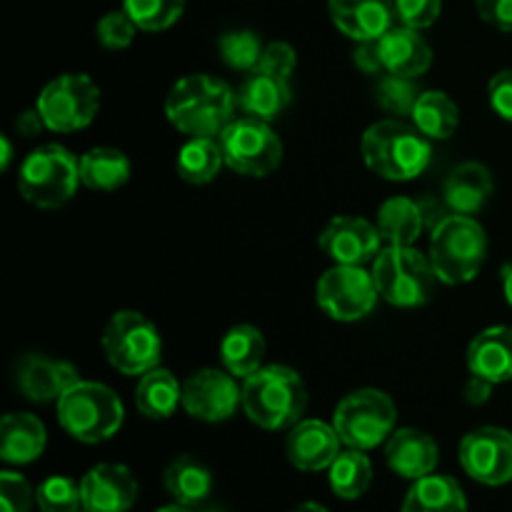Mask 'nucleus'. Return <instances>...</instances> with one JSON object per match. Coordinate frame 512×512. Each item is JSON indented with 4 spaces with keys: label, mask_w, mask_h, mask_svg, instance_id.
I'll return each mask as SVG.
<instances>
[{
    "label": "nucleus",
    "mask_w": 512,
    "mask_h": 512,
    "mask_svg": "<svg viewBox=\"0 0 512 512\" xmlns=\"http://www.w3.org/2000/svg\"><path fill=\"white\" fill-rule=\"evenodd\" d=\"M238 93L228 83L195 73L178 80L165 98V115L188 138H218L235 120Z\"/></svg>",
    "instance_id": "f257e3e1"
},
{
    "label": "nucleus",
    "mask_w": 512,
    "mask_h": 512,
    "mask_svg": "<svg viewBox=\"0 0 512 512\" xmlns=\"http://www.w3.org/2000/svg\"><path fill=\"white\" fill-rule=\"evenodd\" d=\"M360 150L365 165L375 175L393 183L418 178L433 158L430 140L413 123H403L400 118L378 120L370 125L360 140Z\"/></svg>",
    "instance_id": "f03ea898"
},
{
    "label": "nucleus",
    "mask_w": 512,
    "mask_h": 512,
    "mask_svg": "<svg viewBox=\"0 0 512 512\" xmlns=\"http://www.w3.org/2000/svg\"><path fill=\"white\" fill-rule=\"evenodd\" d=\"M240 405L258 428L285 430L300 423L308 408V390L288 365H265L243 380Z\"/></svg>",
    "instance_id": "7ed1b4c3"
},
{
    "label": "nucleus",
    "mask_w": 512,
    "mask_h": 512,
    "mask_svg": "<svg viewBox=\"0 0 512 512\" xmlns=\"http://www.w3.org/2000/svg\"><path fill=\"white\" fill-rule=\"evenodd\" d=\"M488 255V235L470 215L438 220L430 235V263L440 283L463 285L480 273Z\"/></svg>",
    "instance_id": "20e7f679"
},
{
    "label": "nucleus",
    "mask_w": 512,
    "mask_h": 512,
    "mask_svg": "<svg viewBox=\"0 0 512 512\" xmlns=\"http://www.w3.org/2000/svg\"><path fill=\"white\" fill-rule=\"evenodd\" d=\"M373 280L385 303L395 308H418L433 298L435 275L430 255L413 245H385L373 260Z\"/></svg>",
    "instance_id": "39448f33"
},
{
    "label": "nucleus",
    "mask_w": 512,
    "mask_h": 512,
    "mask_svg": "<svg viewBox=\"0 0 512 512\" xmlns=\"http://www.w3.org/2000/svg\"><path fill=\"white\" fill-rule=\"evenodd\" d=\"M123 418V403L108 385L80 380L58 400L60 428L80 443L95 445L110 440L123 425Z\"/></svg>",
    "instance_id": "423d86ee"
},
{
    "label": "nucleus",
    "mask_w": 512,
    "mask_h": 512,
    "mask_svg": "<svg viewBox=\"0 0 512 512\" xmlns=\"http://www.w3.org/2000/svg\"><path fill=\"white\" fill-rule=\"evenodd\" d=\"M78 183L80 160L58 143L40 145L20 165V195L35 208H60L73 198Z\"/></svg>",
    "instance_id": "0eeeda50"
},
{
    "label": "nucleus",
    "mask_w": 512,
    "mask_h": 512,
    "mask_svg": "<svg viewBox=\"0 0 512 512\" xmlns=\"http://www.w3.org/2000/svg\"><path fill=\"white\" fill-rule=\"evenodd\" d=\"M295 63H298V58L288 43L275 40V43L265 45L258 68L245 75L238 90V105L243 108V113L268 120V123L280 118V113L290 105V95H293L290 75H293Z\"/></svg>",
    "instance_id": "6e6552de"
},
{
    "label": "nucleus",
    "mask_w": 512,
    "mask_h": 512,
    "mask_svg": "<svg viewBox=\"0 0 512 512\" xmlns=\"http://www.w3.org/2000/svg\"><path fill=\"white\" fill-rule=\"evenodd\" d=\"M103 353L123 375H145L163 358V338L158 328L138 310H120L108 320L103 333Z\"/></svg>",
    "instance_id": "1a4fd4ad"
},
{
    "label": "nucleus",
    "mask_w": 512,
    "mask_h": 512,
    "mask_svg": "<svg viewBox=\"0 0 512 512\" xmlns=\"http://www.w3.org/2000/svg\"><path fill=\"white\" fill-rule=\"evenodd\" d=\"M398 410L383 390L363 388L345 395L333 413V428L343 445L353 450H373L395 433Z\"/></svg>",
    "instance_id": "9d476101"
},
{
    "label": "nucleus",
    "mask_w": 512,
    "mask_h": 512,
    "mask_svg": "<svg viewBox=\"0 0 512 512\" xmlns=\"http://www.w3.org/2000/svg\"><path fill=\"white\" fill-rule=\"evenodd\" d=\"M218 143L225 165L250 178H265L283 160V140L270 128L268 120L253 118V115L235 118L218 135Z\"/></svg>",
    "instance_id": "9b49d317"
},
{
    "label": "nucleus",
    "mask_w": 512,
    "mask_h": 512,
    "mask_svg": "<svg viewBox=\"0 0 512 512\" xmlns=\"http://www.w3.org/2000/svg\"><path fill=\"white\" fill-rule=\"evenodd\" d=\"M40 118L53 133H75L88 128L100 110V88L85 73H65L50 80L38 95Z\"/></svg>",
    "instance_id": "f8f14e48"
},
{
    "label": "nucleus",
    "mask_w": 512,
    "mask_h": 512,
    "mask_svg": "<svg viewBox=\"0 0 512 512\" xmlns=\"http://www.w3.org/2000/svg\"><path fill=\"white\" fill-rule=\"evenodd\" d=\"M380 293L373 273L363 265H335L325 270L315 288V300L320 308L340 323H355L373 313Z\"/></svg>",
    "instance_id": "ddd939ff"
},
{
    "label": "nucleus",
    "mask_w": 512,
    "mask_h": 512,
    "mask_svg": "<svg viewBox=\"0 0 512 512\" xmlns=\"http://www.w3.org/2000/svg\"><path fill=\"white\" fill-rule=\"evenodd\" d=\"M465 473L480 485H508L512 480V433L505 428H478L468 433L458 450Z\"/></svg>",
    "instance_id": "4468645a"
},
{
    "label": "nucleus",
    "mask_w": 512,
    "mask_h": 512,
    "mask_svg": "<svg viewBox=\"0 0 512 512\" xmlns=\"http://www.w3.org/2000/svg\"><path fill=\"white\" fill-rule=\"evenodd\" d=\"M243 388L228 370L205 368L183 383V408L190 418L203 423H223L233 418L240 405Z\"/></svg>",
    "instance_id": "2eb2a0df"
},
{
    "label": "nucleus",
    "mask_w": 512,
    "mask_h": 512,
    "mask_svg": "<svg viewBox=\"0 0 512 512\" xmlns=\"http://www.w3.org/2000/svg\"><path fill=\"white\" fill-rule=\"evenodd\" d=\"M320 248L335 265H365L380 253L378 228L365 218L338 215L320 233Z\"/></svg>",
    "instance_id": "dca6fc26"
},
{
    "label": "nucleus",
    "mask_w": 512,
    "mask_h": 512,
    "mask_svg": "<svg viewBox=\"0 0 512 512\" xmlns=\"http://www.w3.org/2000/svg\"><path fill=\"white\" fill-rule=\"evenodd\" d=\"M83 510L88 512H128L138 500V480L133 470L118 463H100L80 480Z\"/></svg>",
    "instance_id": "f3484780"
},
{
    "label": "nucleus",
    "mask_w": 512,
    "mask_h": 512,
    "mask_svg": "<svg viewBox=\"0 0 512 512\" xmlns=\"http://www.w3.org/2000/svg\"><path fill=\"white\" fill-rule=\"evenodd\" d=\"M80 383L75 365L65 360H50L45 355H23L15 363V385L33 403H53Z\"/></svg>",
    "instance_id": "a211bd4d"
},
{
    "label": "nucleus",
    "mask_w": 512,
    "mask_h": 512,
    "mask_svg": "<svg viewBox=\"0 0 512 512\" xmlns=\"http://www.w3.org/2000/svg\"><path fill=\"white\" fill-rule=\"evenodd\" d=\"M340 435L333 425L323 420H300L290 428L285 440V453L293 468L303 473H320L328 470L340 455Z\"/></svg>",
    "instance_id": "6ab92c4d"
},
{
    "label": "nucleus",
    "mask_w": 512,
    "mask_h": 512,
    "mask_svg": "<svg viewBox=\"0 0 512 512\" xmlns=\"http://www.w3.org/2000/svg\"><path fill=\"white\" fill-rule=\"evenodd\" d=\"M335 28L355 43H370L398 25L395 0H328Z\"/></svg>",
    "instance_id": "aec40b11"
},
{
    "label": "nucleus",
    "mask_w": 512,
    "mask_h": 512,
    "mask_svg": "<svg viewBox=\"0 0 512 512\" xmlns=\"http://www.w3.org/2000/svg\"><path fill=\"white\" fill-rule=\"evenodd\" d=\"M375 43H378L380 65L385 73L415 80L428 73L430 63H433V50H430L428 40L420 35V30L408 28V25H393Z\"/></svg>",
    "instance_id": "412c9836"
},
{
    "label": "nucleus",
    "mask_w": 512,
    "mask_h": 512,
    "mask_svg": "<svg viewBox=\"0 0 512 512\" xmlns=\"http://www.w3.org/2000/svg\"><path fill=\"white\" fill-rule=\"evenodd\" d=\"M385 460L395 475L405 480H420L433 475L438 468V443L418 428L395 430L385 445Z\"/></svg>",
    "instance_id": "4be33fe9"
},
{
    "label": "nucleus",
    "mask_w": 512,
    "mask_h": 512,
    "mask_svg": "<svg viewBox=\"0 0 512 512\" xmlns=\"http://www.w3.org/2000/svg\"><path fill=\"white\" fill-rule=\"evenodd\" d=\"M468 368L495 385L512 380V328L495 325L475 335L468 348Z\"/></svg>",
    "instance_id": "5701e85b"
},
{
    "label": "nucleus",
    "mask_w": 512,
    "mask_h": 512,
    "mask_svg": "<svg viewBox=\"0 0 512 512\" xmlns=\"http://www.w3.org/2000/svg\"><path fill=\"white\" fill-rule=\"evenodd\" d=\"M495 183L490 170L483 163H460L453 173L445 180V203L455 215H470L488 205L490 195H493Z\"/></svg>",
    "instance_id": "b1692460"
},
{
    "label": "nucleus",
    "mask_w": 512,
    "mask_h": 512,
    "mask_svg": "<svg viewBox=\"0 0 512 512\" xmlns=\"http://www.w3.org/2000/svg\"><path fill=\"white\" fill-rule=\"evenodd\" d=\"M48 433L33 413H10L0 423V458L10 465H28L43 455Z\"/></svg>",
    "instance_id": "393cba45"
},
{
    "label": "nucleus",
    "mask_w": 512,
    "mask_h": 512,
    "mask_svg": "<svg viewBox=\"0 0 512 512\" xmlns=\"http://www.w3.org/2000/svg\"><path fill=\"white\" fill-rule=\"evenodd\" d=\"M400 512H468V498L450 475H425L415 480Z\"/></svg>",
    "instance_id": "a878e982"
},
{
    "label": "nucleus",
    "mask_w": 512,
    "mask_h": 512,
    "mask_svg": "<svg viewBox=\"0 0 512 512\" xmlns=\"http://www.w3.org/2000/svg\"><path fill=\"white\" fill-rule=\"evenodd\" d=\"M163 483L175 503L185 505V508H195L203 500H208L210 490H213V475H210L208 465L200 463L198 458L180 455L165 468Z\"/></svg>",
    "instance_id": "bb28decb"
},
{
    "label": "nucleus",
    "mask_w": 512,
    "mask_h": 512,
    "mask_svg": "<svg viewBox=\"0 0 512 512\" xmlns=\"http://www.w3.org/2000/svg\"><path fill=\"white\" fill-rule=\"evenodd\" d=\"M135 405L140 415L150 420H165L183 405V385L175 380V375L165 368H153L140 375V383L135 388Z\"/></svg>",
    "instance_id": "cd10ccee"
},
{
    "label": "nucleus",
    "mask_w": 512,
    "mask_h": 512,
    "mask_svg": "<svg viewBox=\"0 0 512 512\" xmlns=\"http://www.w3.org/2000/svg\"><path fill=\"white\" fill-rule=\"evenodd\" d=\"M265 335L255 325H235L225 333L220 343V360L228 373L235 378H248L255 370L263 368Z\"/></svg>",
    "instance_id": "c85d7f7f"
},
{
    "label": "nucleus",
    "mask_w": 512,
    "mask_h": 512,
    "mask_svg": "<svg viewBox=\"0 0 512 512\" xmlns=\"http://www.w3.org/2000/svg\"><path fill=\"white\" fill-rule=\"evenodd\" d=\"M423 215V208L415 200L398 195L380 205L375 228L385 245H413L425 228Z\"/></svg>",
    "instance_id": "c756f323"
},
{
    "label": "nucleus",
    "mask_w": 512,
    "mask_h": 512,
    "mask_svg": "<svg viewBox=\"0 0 512 512\" xmlns=\"http://www.w3.org/2000/svg\"><path fill=\"white\" fill-rule=\"evenodd\" d=\"M410 120L428 140H448L458 130L460 110L443 90H425L415 100Z\"/></svg>",
    "instance_id": "7c9ffc66"
},
{
    "label": "nucleus",
    "mask_w": 512,
    "mask_h": 512,
    "mask_svg": "<svg viewBox=\"0 0 512 512\" xmlns=\"http://www.w3.org/2000/svg\"><path fill=\"white\" fill-rule=\"evenodd\" d=\"M130 160L118 148H93L80 158V183L90 190L110 193L128 183Z\"/></svg>",
    "instance_id": "2f4dec72"
},
{
    "label": "nucleus",
    "mask_w": 512,
    "mask_h": 512,
    "mask_svg": "<svg viewBox=\"0 0 512 512\" xmlns=\"http://www.w3.org/2000/svg\"><path fill=\"white\" fill-rule=\"evenodd\" d=\"M330 490L340 500H358L368 493L373 483V465H370L365 450L348 448L335 458V463L328 468Z\"/></svg>",
    "instance_id": "473e14b6"
},
{
    "label": "nucleus",
    "mask_w": 512,
    "mask_h": 512,
    "mask_svg": "<svg viewBox=\"0 0 512 512\" xmlns=\"http://www.w3.org/2000/svg\"><path fill=\"white\" fill-rule=\"evenodd\" d=\"M225 165L218 138H190L178 153V175L185 183L205 185L218 178Z\"/></svg>",
    "instance_id": "72a5a7b5"
},
{
    "label": "nucleus",
    "mask_w": 512,
    "mask_h": 512,
    "mask_svg": "<svg viewBox=\"0 0 512 512\" xmlns=\"http://www.w3.org/2000/svg\"><path fill=\"white\" fill-rule=\"evenodd\" d=\"M218 50L228 68L248 75L258 68L260 58L265 53V43L253 30H230L218 40Z\"/></svg>",
    "instance_id": "f704fd0d"
},
{
    "label": "nucleus",
    "mask_w": 512,
    "mask_h": 512,
    "mask_svg": "<svg viewBox=\"0 0 512 512\" xmlns=\"http://www.w3.org/2000/svg\"><path fill=\"white\" fill-rule=\"evenodd\" d=\"M123 10L140 30H165L183 15L185 0H123Z\"/></svg>",
    "instance_id": "c9c22d12"
},
{
    "label": "nucleus",
    "mask_w": 512,
    "mask_h": 512,
    "mask_svg": "<svg viewBox=\"0 0 512 512\" xmlns=\"http://www.w3.org/2000/svg\"><path fill=\"white\" fill-rule=\"evenodd\" d=\"M35 505L40 512H78L83 510V488L73 478L53 475L35 490Z\"/></svg>",
    "instance_id": "e433bc0d"
},
{
    "label": "nucleus",
    "mask_w": 512,
    "mask_h": 512,
    "mask_svg": "<svg viewBox=\"0 0 512 512\" xmlns=\"http://www.w3.org/2000/svg\"><path fill=\"white\" fill-rule=\"evenodd\" d=\"M418 95L420 90L415 88L413 78H403V75L385 73L378 83V103L398 118L413 113Z\"/></svg>",
    "instance_id": "4c0bfd02"
},
{
    "label": "nucleus",
    "mask_w": 512,
    "mask_h": 512,
    "mask_svg": "<svg viewBox=\"0 0 512 512\" xmlns=\"http://www.w3.org/2000/svg\"><path fill=\"white\" fill-rule=\"evenodd\" d=\"M135 30H138V25L125 10H113L98 20L95 33H98L100 45H105L108 50H123L133 43Z\"/></svg>",
    "instance_id": "58836bf2"
},
{
    "label": "nucleus",
    "mask_w": 512,
    "mask_h": 512,
    "mask_svg": "<svg viewBox=\"0 0 512 512\" xmlns=\"http://www.w3.org/2000/svg\"><path fill=\"white\" fill-rule=\"evenodd\" d=\"M35 505V493L20 473L5 470L0 473V512H30Z\"/></svg>",
    "instance_id": "ea45409f"
},
{
    "label": "nucleus",
    "mask_w": 512,
    "mask_h": 512,
    "mask_svg": "<svg viewBox=\"0 0 512 512\" xmlns=\"http://www.w3.org/2000/svg\"><path fill=\"white\" fill-rule=\"evenodd\" d=\"M395 13L400 25L425 30L443 13V0H395Z\"/></svg>",
    "instance_id": "a19ab883"
},
{
    "label": "nucleus",
    "mask_w": 512,
    "mask_h": 512,
    "mask_svg": "<svg viewBox=\"0 0 512 512\" xmlns=\"http://www.w3.org/2000/svg\"><path fill=\"white\" fill-rule=\"evenodd\" d=\"M488 98L495 113L512 123V68L493 75L488 85Z\"/></svg>",
    "instance_id": "79ce46f5"
},
{
    "label": "nucleus",
    "mask_w": 512,
    "mask_h": 512,
    "mask_svg": "<svg viewBox=\"0 0 512 512\" xmlns=\"http://www.w3.org/2000/svg\"><path fill=\"white\" fill-rule=\"evenodd\" d=\"M475 8L485 23L512 33V0H475Z\"/></svg>",
    "instance_id": "37998d69"
},
{
    "label": "nucleus",
    "mask_w": 512,
    "mask_h": 512,
    "mask_svg": "<svg viewBox=\"0 0 512 512\" xmlns=\"http://www.w3.org/2000/svg\"><path fill=\"white\" fill-rule=\"evenodd\" d=\"M493 388H495V383H490V380H485V378H480V375L470 373L468 385H465V400H468L470 405L488 403L490 395H493Z\"/></svg>",
    "instance_id": "c03bdc74"
},
{
    "label": "nucleus",
    "mask_w": 512,
    "mask_h": 512,
    "mask_svg": "<svg viewBox=\"0 0 512 512\" xmlns=\"http://www.w3.org/2000/svg\"><path fill=\"white\" fill-rule=\"evenodd\" d=\"M355 63H358V68H363L365 73H378V70H383L378 55V43H375V40L360 43L358 50H355Z\"/></svg>",
    "instance_id": "a18cd8bd"
},
{
    "label": "nucleus",
    "mask_w": 512,
    "mask_h": 512,
    "mask_svg": "<svg viewBox=\"0 0 512 512\" xmlns=\"http://www.w3.org/2000/svg\"><path fill=\"white\" fill-rule=\"evenodd\" d=\"M15 128L20 130V135H25V138H33V135L40 133V128H45L43 118H40L38 108L30 110V113H23L18 118V123H15Z\"/></svg>",
    "instance_id": "49530a36"
},
{
    "label": "nucleus",
    "mask_w": 512,
    "mask_h": 512,
    "mask_svg": "<svg viewBox=\"0 0 512 512\" xmlns=\"http://www.w3.org/2000/svg\"><path fill=\"white\" fill-rule=\"evenodd\" d=\"M503 288H505V298H508V303L512 305V265L503 270Z\"/></svg>",
    "instance_id": "de8ad7c7"
},
{
    "label": "nucleus",
    "mask_w": 512,
    "mask_h": 512,
    "mask_svg": "<svg viewBox=\"0 0 512 512\" xmlns=\"http://www.w3.org/2000/svg\"><path fill=\"white\" fill-rule=\"evenodd\" d=\"M0 145H3V170H8V165H10V158H13V148H10V140L8 138H0Z\"/></svg>",
    "instance_id": "09e8293b"
},
{
    "label": "nucleus",
    "mask_w": 512,
    "mask_h": 512,
    "mask_svg": "<svg viewBox=\"0 0 512 512\" xmlns=\"http://www.w3.org/2000/svg\"><path fill=\"white\" fill-rule=\"evenodd\" d=\"M290 512H330V510L323 508V505H318V503H303V505H298V508L290 510Z\"/></svg>",
    "instance_id": "8fccbe9b"
},
{
    "label": "nucleus",
    "mask_w": 512,
    "mask_h": 512,
    "mask_svg": "<svg viewBox=\"0 0 512 512\" xmlns=\"http://www.w3.org/2000/svg\"><path fill=\"white\" fill-rule=\"evenodd\" d=\"M155 512H193V508H185V505H165V508H160V510H155Z\"/></svg>",
    "instance_id": "3c124183"
},
{
    "label": "nucleus",
    "mask_w": 512,
    "mask_h": 512,
    "mask_svg": "<svg viewBox=\"0 0 512 512\" xmlns=\"http://www.w3.org/2000/svg\"><path fill=\"white\" fill-rule=\"evenodd\" d=\"M78 512H88V510H78Z\"/></svg>",
    "instance_id": "603ef678"
}]
</instances>
